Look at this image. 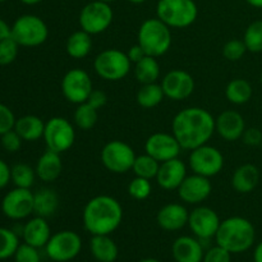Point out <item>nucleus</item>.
Wrapping results in <instances>:
<instances>
[{"mask_svg": "<svg viewBox=\"0 0 262 262\" xmlns=\"http://www.w3.org/2000/svg\"><path fill=\"white\" fill-rule=\"evenodd\" d=\"M48 37V25L38 15H19L12 25V38L23 48H36L42 45Z\"/></svg>", "mask_w": 262, "mask_h": 262, "instance_id": "423d86ee", "label": "nucleus"}, {"mask_svg": "<svg viewBox=\"0 0 262 262\" xmlns=\"http://www.w3.org/2000/svg\"><path fill=\"white\" fill-rule=\"evenodd\" d=\"M177 192L182 202L197 206L209 199L212 192V183L207 177L193 173L192 176L186 177Z\"/></svg>", "mask_w": 262, "mask_h": 262, "instance_id": "a211bd4d", "label": "nucleus"}, {"mask_svg": "<svg viewBox=\"0 0 262 262\" xmlns=\"http://www.w3.org/2000/svg\"><path fill=\"white\" fill-rule=\"evenodd\" d=\"M10 171H12V168L3 159H0V189H4L12 182Z\"/></svg>", "mask_w": 262, "mask_h": 262, "instance_id": "09e8293b", "label": "nucleus"}, {"mask_svg": "<svg viewBox=\"0 0 262 262\" xmlns=\"http://www.w3.org/2000/svg\"><path fill=\"white\" fill-rule=\"evenodd\" d=\"M160 64L155 56L146 55L135 64V77L141 84L155 83L160 78Z\"/></svg>", "mask_w": 262, "mask_h": 262, "instance_id": "7c9ffc66", "label": "nucleus"}, {"mask_svg": "<svg viewBox=\"0 0 262 262\" xmlns=\"http://www.w3.org/2000/svg\"><path fill=\"white\" fill-rule=\"evenodd\" d=\"M182 150L183 148L179 145L178 140L174 137L173 133H152L145 142L146 154L156 159L159 163L179 158Z\"/></svg>", "mask_w": 262, "mask_h": 262, "instance_id": "f3484780", "label": "nucleus"}, {"mask_svg": "<svg viewBox=\"0 0 262 262\" xmlns=\"http://www.w3.org/2000/svg\"><path fill=\"white\" fill-rule=\"evenodd\" d=\"M83 227L91 235H110L123 222V207L107 194L92 197L82 212Z\"/></svg>", "mask_w": 262, "mask_h": 262, "instance_id": "f03ea898", "label": "nucleus"}, {"mask_svg": "<svg viewBox=\"0 0 262 262\" xmlns=\"http://www.w3.org/2000/svg\"><path fill=\"white\" fill-rule=\"evenodd\" d=\"M160 84L163 87L165 97L173 101H182V100L188 99L193 94L194 87H196L193 77L183 69L169 71L163 77Z\"/></svg>", "mask_w": 262, "mask_h": 262, "instance_id": "dca6fc26", "label": "nucleus"}, {"mask_svg": "<svg viewBox=\"0 0 262 262\" xmlns=\"http://www.w3.org/2000/svg\"><path fill=\"white\" fill-rule=\"evenodd\" d=\"M205 251L202 241L194 235H182L171 245V256L176 262H202Z\"/></svg>", "mask_w": 262, "mask_h": 262, "instance_id": "4be33fe9", "label": "nucleus"}, {"mask_svg": "<svg viewBox=\"0 0 262 262\" xmlns=\"http://www.w3.org/2000/svg\"><path fill=\"white\" fill-rule=\"evenodd\" d=\"M15 120H17V118H15L13 110L0 102V136L14 129Z\"/></svg>", "mask_w": 262, "mask_h": 262, "instance_id": "c03bdc74", "label": "nucleus"}, {"mask_svg": "<svg viewBox=\"0 0 262 262\" xmlns=\"http://www.w3.org/2000/svg\"><path fill=\"white\" fill-rule=\"evenodd\" d=\"M253 89L247 79L234 78L225 87V97L230 104L245 105L252 99Z\"/></svg>", "mask_w": 262, "mask_h": 262, "instance_id": "c756f323", "label": "nucleus"}, {"mask_svg": "<svg viewBox=\"0 0 262 262\" xmlns=\"http://www.w3.org/2000/svg\"><path fill=\"white\" fill-rule=\"evenodd\" d=\"M42 138L48 150L63 154L74 145L76 130L67 118L53 117L45 122Z\"/></svg>", "mask_w": 262, "mask_h": 262, "instance_id": "9b49d317", "label": "nucleus"}, {"mask_svg": "<svg viewBox=\"0 0 262 262\" xmlns=\"http://www.w3.org/2000/svg\"><path fill=\"white\" fill-rule=\"evenodd\" d=\"M152 192L150 179L142 178V177H135L128 184V194L137 201H143L148 199Z\"/></svg>", "mask_w": 262, "mask_h": 262, "instance_id": "4c0bfd02", "label": "nucleus"}, {"mask_svg": "<svg viewBox=\"0 0 262 262\" xmlns=\"http://www.w3.org/2000/svg\"><path fill=\"white\" fill-rule=\"evenodd\" d=\"M130 68L132 63L127 53L119 49H105L97 54L94 60L95 72L105 81H122L129 74Z\"/></svg>", "mask_w": 262, "mask_h": 262, "instance_id": "0eeeda50", "label": "nucleus"}, {"mask_svg": "<svg viewBox=\"0 0 262 262\" xmlns=\"http://www.w3.org/2000/svg\"><path fill=\"white\" fill-rule=\"evenodd\" d=\"M92 107H95L96 110H100L101 107H104L107 102V96L104 91L101 90H92V92L90 94L87 101Z\"/></svg>", "mask_w": 262, "mask_h": 262, "instance_id": "49530a36", "label": "nucleus"}, {"mask_svg": "<svg viewBox=\"0 0 262 262\" xmlns=\"http://www.w3.org/2000/svg\"><path fill=\"white\" fill-rule=\"evenodd\" d=\"M71 262H76V261H71Z\"/></svg>", "mask_w": 262, "mask_h": 262, "instance_id": "680f3d73", "label": "nucleus"}, {"mask_svg": "<svg viewBox=\"0 0 262 262\" xmlns=\"http://www.w3.org/2000/svg\"><path fill=\"white\" fill-rule=\"evenodd\" d=\"M137 42L147 55L155 58L165 55L173 43L171 28L158 17L148 18L138 28Z\"/></svg>", "mask_w": 262, "mask_h": 262, "instance_id": "20e7f679", "label": "nucleus"}, {"mask_svg": "<svg viewBox=\"0 0 262 262\" xmlns=\"http://www.w3.org/2000/svg\"><path fill=\"white\" fill-rule=\"evenodd\" d=\"M10 178H12V183L14 184V187L31 189V187L35 184L37 176H36L35 168L26 163H18L12 166Z\"/></svg>", "mask_w": 262, "mask_h": 262, "instance_id": "473e14b6", "label": "nucleus"}, {"mask_svg": "<svg viewBox=\"0 0 262 262\" xmlns=\"http://www.w3.org/2000/svg\"><path fill=\"white\" fill-rule=\"evenodd\" d=\"M246 2L256 9H262V0H246Z\"/></svg>", "mask_w": 262, "mask_h": 262, "instance_id": "603ef678", "label": "nucleus"}, {"mask_svg": "<svg viewBox=\"0 0 262 262\" xmlns=\"http://www.w3.org/2000/svg\"><path fill=\"white\" fill-rule=\"evenodd\" d=\"M114 12L109 3L94 0L84 5L79 13V26L91 36L105 32L112 26Z\"/></svg>", "mask_w": 262, "mask_h": 262, "instance_id": "1a4fd4ad", "label": "nucleus"}, {"mask_svg": "<svg viewBox=\"0 0 262 262\" xmlns=\"http://www.w3.org/2000/svg\"><path fill=\"white\" fill-rule=\"evenodd\" d=\"M260 170L255 164H243L233 173L230 183L233 189L241 194H248L257 188L260 183Z\"/></svg>", "mask_w": 262, "mask_h": 262, "instance_id": "b1692460", "label": "nucleus"}, {"mask_svg": "<svg viewBox=\"0 0 262 262\" xmlns=\"http://www.w3.org/2000/svg\"><path fill=\"white\" fill-rule=\"evenodd\" d=\"M59 205H60V199L53 188L43 187L33 192V214L36 216L45 217V219L53 216L58 211Z\"/></svg>", "mask_w": 262, "mask_h": 262, "instance_id": "a878e982", "label": "nucleus"}, {"mask_svg": "<svg viewBox=\"0 0 262 262\" xmlns=\"http://www.w3.org/2000/svg\"><path fill=\"white\" fill-rule=\"evenodd\" d=\"M136 156L137 155L132 146L120 140H113L105 143L100 154L104 168L114 174H124L132 170Z\"/></svg>", "mask_w": 262, "mask_h": 262, "instance_id": "9d476101", "label": "nucleus"}, {"mask_svg": "<svg viewBox=\"0 0 262 262\" xmlns=\"http://www.w3.org/2000/svg\"><path fill=\"white\" fill-rule=\"evenodd\" d=\"M243 42L250 53H262V19L253 20L246 28Z\"/></svg>", "mask_w": 262, "mask_h": 262, "instance_id": "e433bc0d", "label": "nucleus"}, {"mask_svg": "<svg viewBox=\"0 0 262 262\" xmlns=\"http://www.w3.org/2000/svg\"><path fill=\"white\" fill-rule=\"evenodd\" d=\"M101 2H105V3H114V2H117V0H101Z\"/></svg>", "mask_w": 262, "mask_h": 262, "instance_id": "4d7b16f0", "label": "nucleus"}, {"mask_svg": "<svg viewBox=\"0 0 262 262\" xmlns=\"http://www.w3.org/2000/svg\"><path fill=\"white\" fill-rule=\"evenodd\" d=\"M2 212L8 219L20 222L33 214V192L14 187L2 200Z\"/></svg>", "mask_w": 262, "mask_h": 262, "instance_id": "2eb2a0df", "label": "nucleus"}, {"mask_svg": "<svg viewBox=\"0 0 262 262\" xmlns=\"http://www.w3.org/2000/svg\"><path fill=\"white\" fill-rule=\"evenodd\" d=\"M14 130L25 142H36L42 138L45 122L37 115H23L15 120Z\"/></svg>", "mask_w": 262, "mask_h": 262, "instance_id": "cd10ccee", "label": "nucleus"}, {"mask_svg": "<svg viewBox=\"0 0 262 262\" xmlns=\"http://www.w3.org/2000/svg\"><path fill=\"white\" fill-rule=\"evenodd\" d=\"M99 110L92 107L89 102L77 105V109L74 110L73 120L74 124L82 130H90L96 125L99 119Z\"/></svg>", "mask_w": 262, "mask_h": 262, "instance_id": "72a5a7b5", "label": "nucleus"}, {"mask_svg": "<svg viewBox=\"0 0 262 262\" xmlns=\"http://www.w3.org/2000/svg\"><path fill=\"white\" fill-rule=\"evenodd\" d=\"M189 211L183 204L171 202L161 207L156 215V223L165 232H178L188 224Z\"/></svg>", "mask_w": 262, "mask_h": 262, "instance_id": "aec40b11", "label": "nucleus"}, {"mask_svg": "<svg viewBox=\"0 0 262 262\" xmlns=\"http://www.w3.org/2000/svg\"><path fill=\"white\" fill-rule=\"evenodd\" d=\"M215 132L214 115L204 107H186L177 113L171 122V133L183 150L192 151L206 145Z\"/></svg>", "mask_w": 262, "mask_h": 262, "instance_id": "f257e3e1", "label": "nucleus"}, {"mask_svg": "<svg viewBox=\"0 0 262 262\" xmlns=\"http://www.w3.org/2000/svg\"><path fill=\"white\" fill-rule=\"evenodd\" d=\"M129 3H132V4H142V3H145L146 0H128Z\"/></svg>", "mask_w": 262, "mask_h": 262, "instance_id": "6e6d98bb", "label": "nucleus"}, {"mask_svg": "<svg viewBox=\"0 0 262 262\" xmlns=\"http://www.w3.org/2000/svg\"><path fill=\"white\" fill-rule=\"evenodd\" d=\"M19 245V235L14 229L0 227V261L13 257Z\"/></svg>", "mask_w": 262, "mask_h": 262, "instance_id": "c9c22d12", "label": "nucleus"}, {"mask_svg": "<svg viewBox=\"0 0 262 262\" xmlns=\"http://www.w3.org/2000/svg\"><path fill=\"white\" fill-rule=\"evenodd\" d=\"M9 37H12V26H9L3 18H0V41Z\"/></svg>", "mask_w": 262, "mask_h": 262, "instance_id": "8fccbe9b", "label": "nucleus"}, {"mask_svg": "<svg viewBox=\"0 0 262 262\" xmlns=\"http://www.w3.org/2000/svg\"><path fill=\"white\" fill-rule=\"evenodd\" d=\"M19 45L12 37L0 41V66H9L17 59Z\"/></svg>", "mask_w": 262, "mask_h": 262, "instance_id": "58836bf2", "label": "nucleus"}, {"mask_svg": "<svg viewBox=\"0 0 262 262\" xmlns=\"http://www.w3.org/2000/svg\"><path fill=\"white\" fill-rule=\"evenodd\" d=\"M246 128L245 118L235 110H224L215 118V130L228 142L241 140Z\"/></svg>", "mask_w": 262, "mask_h": 262, "instance_id": "6ab92c4d", "label": "nucleus"}, {"mask_svg": "<svg viewBox=\"0 0 262 262\" xmlns=\"http://www.w3.org/2000/svg\"><path fill=\"white\" fill-rule=\"evenodd\" d=\"M146 55H147V54H146V51L143 50L142 46H141L138 42L136 43V45L130 46V48L128 49V51H127V56H128V59H129L130 63H132V64L138 63V61H140L141 59L145 58Z\"/></svg>", "mask_w": 262, "mask_h": 262, "instance_id": "de8ad7c7", "label": "nucleus"}, {"mask_svg": "<svg viewBox=\"0 0 262 262\" xmlns=\"http://www.w3.org/2000/svg\"><path fill=\"white\" fill-rule=\"evenodd\" d=\"M82 238L74 230H60L51 234L45 246L46 256L54 262H71L81 253Z\"/></svg>", "mask_w": 262, "mask_h": 262, "instance_id": "6e6552de", "label": "nucleus"}, {"mask_svg": "<svg viewBox=\"0 0 262 262\" xmlns=\"http://www.w3.org/2000/svg\"><path fill=\"white\" fill-rule=\"evenodd\" d=\"M159 168H160V163L156 159H154L148 154H143V155L136 156L132 171L136 174V177H142V178L152 181L158 176Z\"/></svg>", "mask_w": 262, "mask_h": 262, "instance_id": "f704fd0d", "label": "nucleus"}, {"mask_svg": "<svg viewBox=\"0 0 262 262\" xmlns=\"http://www.w3.org/2000/svg\"><path fill=\"white\" fill-rule=\"evenodd\" d=\"M199 8L193 0H159L156 17L170 28H187L193 25Z\"/></svg>", "mask_w": 262, "mask_h": 262, "instance_id": "39448f33", "label": "nucleus"}, {"mask_svg": "<svg viewBox=\"0 0 262 262\" xmlns=\"http://www.w3.org/2000/svg\"><path fill=\"white\" fill-rule=\"evenodd\" d=\"M60 89L67 101L79 105L87 101L90 94L94 90V84L91 77L86 71L81 68H73L64 74Z\"/></svg>", "mask_w": 262, "mask_h": 262, "instance_id": "ddd939ff", "label": "nucleus"}, {"mask_svg": "<svg viewBox=\"0 0 262 262\" xmlns=\"http://www.w3.org/2000/svg\"><path fill=\"white\" fill-rule=\"evenodd\" d=\"M90 252L97 262H115L119 256V248L110 235H92Z\"/></svg>", "mask_w": 262, "mask_h": 262, "instance_id": "bb28decb", "label": "nucleus"}, {"mask_svg": "<svg viewBox=\"0 0 262 262\" xmlns=\"http://www.w3.org/2000/svg\"><path fill=\"white\" fill-rule=\"evenodd\" d=\"M215 243L229 251L232 255L247 252L255 246V225L243 216H230L222 220L215 235Z\"/></svg>", "mask_w": 262, "mask_h": 262, "instance_id": "7ed1b4c3", "label": "nucleus"}, {"mask_svg": "<svg viewBox=\"0 0 262 262\" xmlns=\"http://www.w3.org/2000/svg\"><path fill=\"white\" fill-rule=\"evenodd\" d=\"M247 51L243 40H238V38H232L223 46V55L229 61L241 60Z\"/></svg>", "mask_w": 262, "mask_h": 262, "instance_id": "ea45409f", "label": "nucleus"}, {"mask_svg": "<svg viewBox=\"0 0 262 262\" xmlns=\"http://www.w3.org/2000/svg\"><path fill=\"white\" fill-rule=\"evenodd\" d=\"M261 150H262V143H261Z\"/></svg>", "mask_w": 262, "mask_h": 262, "instance_id": "052dcab7", "label": "nucleus"}, {"mask_svg": "<svg viewBox=\"0 0 262 262\" xmlns=\"http://www.w3.org/2000/svg\"><path fill=\"white\" fill-rule=\"evenodd\" d=\"M36 176L43 183H51L55 182L60 177L63 171V163H61L60 154L55 151L46 150L42 155L38 158L35 166Z\"/></svg>", "mask_w": 262, "mask_h": 262, "instance_id": "393cba45", "label": "nucleus"}, {"mask_svg": "<svg viewBox=\"0 0 262 262\" xmlns=\"http://www.w3.org/2000/svg\"><path fill=\"white\" fill-rule=\"evenodd\" d=\"M202 262H232V253L219 245H215L205 251Z\"/></svg>", "mask_w": 262, "mask_h": 262, "instance_id": "37998d69", "label": "nucleus"}, {"mask_svg": "<svg viewBox=\"0 0 262 262\" xmlns=\"http://www.w3.org/2000/svg\"><path fill=\"white\" fill-rule=\"evenodd\" d=\"M138 262H161V261L156 260V258H152V257H146V258H142V260Z\"/></svg>", "mask_w": 262, "mask_h": 262, "instance_id": "5fc2aeb1", "label": "nucleus"}, {"mask_svg": "<svg viewBox=\"0 0 262 262\" xmlns=\"http://www.w3.org/2000/svg\"><path fill=\"white\" fill-rule=\"evenodd\" d=\"M0 143H2V147L4 148L7 152L14 154L20 150L23 140L14 129H12L9 130V132L4 133L3 136H0Z\"/></svg>", "mask_w": 262, "mask_h": 262, "instance_id": "79ce46f5", "label": "nucleus"}, {"mask_svg": "<svg viewBox=\"0 0 262 262\" xmlns=\"http://www.w3.org/2000/svg\"><path fill=\"white\" fill-rule=\"evenodd\" d=\"M165 94L163 91V87L160 83L155 82V83H147L141 84L140 90L136 95V100L137 104L143 109H152L160 105L163 102Z\"/></svg>", "mask_w": 262, "mask_h": 262, "instance_id": "2f4dec72", "label": "nucleus"}, {"mask_svg": "<svg viewBox=\"0 0 262 262\" xmlns=\"http://www.w3.org/2000/svg\"><path fill=\"white\" fill-rule=\"evenodd\" d=\"M224 164L225 159L222 151L209 143L193 148L188 158V165L191 170L194 174L207 178L217 176L224 168Z\"/></svg>", "mask_w": 262, "mask_h": 262, "instance_id": "f8f14e48", "label": "nucleus"}, {"mask_svg": "<svg viewBox=\"0 0 262 262\" xmlns=\"http://www.w3.org/2000/svg\"><path fill=\"white\" fill-rule=\"evenodd\" d=\"M20 3H23V4L26 5H36L38 4V3H41L42 0H19Z\"/></svg>", "mask_w": 262, "mask_h": 262, "instance_id": "864d4df0", "label": "nucleus"}, {"mask_svg": "<svg viewBox=\"0 0 262 262\" xmlns=\"http://www.w3.org/2000/svg\"><path fill=\"white\" fill-rule=\"evenodd\" d=\"M20 235L23 242L33 246L36 248H45L46 243L51 237V228L49 225L48 219L41 216H35L28 219L22 227Z\"/></svg>", "mask_w": 262, "mask_h": 262, "instance_id": "5701e85b", "label": "nucleus"}, {"mask_svg": "<svg viewBox=\"0 0 262 262\" xmlns=\"http://www.w3.org/2000/svg\"><path fill=\"white\" fill-rule=\"evenodd\" d=\"M187 177V165L179 158L160 163L156 182L159 187L165 191L178 189Z\"/></svg>", "mask_w": 262, "mask_h": 262, "instance_id": "412c9836", "label": "nucleus"}, {"mask_svg": "<svg viewBox=\"0 0 262 262\" xmlns=\"http://www.w3.org/2000/svg\"><path fill=\"white\" fill-rule=\"evenodd\" d=\"M92 50V36L86 31L79 30L69 35L66 42V51L71 58L84 59Z\"/></svg>", "mask_w": 262, "mask_h": 262, "instance_id": "c85d7f7f", "label": "nucleus"}, {"mask_svg": "<svg viewBox=\"0 0 262 262\" xmlns=\"http://www.w3.org/2000/svg\"><path fill=\"white\" fill-rule=\"evenodd\" d=\"M241 140L243 141L245 145L250 146V147H257V146H260L261 147V143H262L261 129L256 127L246 128V130L243 132V136Z\"/></svg>", "mask_w": 262, "mask_h": 262, "instance_id": "a18cd8bd", "label": "nucleus"}, {"mask_svg": "<svg viewBox=\"0 0 262 262\" xmlns=\"http://www.w3.org/2000/svg\"><path fill=\"white\" fill-rule=\"evenodd\" d=\"M260 83H261V87H262V71H261V73H260Z\"/></svg>", "mask_w": 262, "mask_h": 262, "instance_id": "13d9d810", "label": "nucleus"}, {"mask_svg": "<svg viewBox=\"0 0 262 262\" xmlns=\"http://www.w3.org/2000/svg\"><path fill=\"white\" fill-rule=\"evenodd\" d=\"M219 215L214 209L209 206H201L197 205L192 211H189L188 216V228L192 234L200 241H210L215 238L217 229L220 227Z\"/></svg>", "mask_w": 262, "mask_h": 262, "instance_id": "4468645a", "label": "nucleus"}, {"mask_svg": "<svg viewBox=\"0 0 262 262\" xmlns=\"http://www.w3.org/2000/svg\"><path fill=\"white\" fill-rule=\"evenodd\" d=\"M13 258H14V262H41L38 248L27 245L25 242L20 243Z\"/></svg>", "mask_w": 262, "mask_h": 262, "instance_id": "a19ab883", "label": "nucleus"}, {"mask_svg": "<svg viewBox=\"0 0 262 262\" xmlns=\"http://www.w3.org/2000/svg\"><path fill=\"white\" fill-rule=\"evenodd\" d=\"M4 2H7V0H0V3H4Z\"/></svg>", "mask_w": 262, "mask_h": 262, "instance_id": "bf43d9fd", "label": "nucleus"}, {"mask_svg": "<svg viewBox=\"0 0 262 262\" xmlns=\"http://www.w3.org/2000/svg\"><path fill=\"white\" fill-rule=\"evenodd\" d=\"M253 262H262V241L256 245L253 250Z\"/></svg>", "mask_w": 262, "mask_h": 262, "instance_id": "3c124183", "label": "nucleus"}]
</instances>
